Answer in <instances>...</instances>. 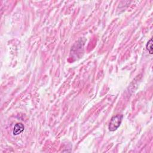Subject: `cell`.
Masks as SVG:
<instances>
[{"label":"cell","mask_w":153,"mask_h":153,"mask_svg":"<svg viewBox=\"0 0 153 153\" xmlns=\"http://www.w3.org/2000/svg\"><path fill=\"white\" fill-rule=\"evenodd\" d=\"M123 118V115H120V114L113 116L111 118L108 126L109 130L110 132L116 131L120 126L122 122Z\"/></svg>","instance_id":"cell-1"},{"label":"cell","mask_w":153,"mask_h":153,"mask_svg":"<svg viewBox=\"0 0 153 153\" xmlns=\"http://www.w3.org/2000/svg\"><path fill=\"white\" fill-rule=\"evenodd\" d=\"M24 129H25V126L22 123H17L16 125H15L14 127V129L13 130V134L14 135H18L21 133H22L24 131Z\"/></svg>","instance_id":"cell-2"},{"label":"cell","mask_w":153,"mask_h":153,"mask_svg":"<svg viewBox=\"0 0 153 153\" xmlns=\"http://www.w3.org/2000/svg\"><path fill=\"white\" fill-rule=\"evenodd\" d=\"M146 49L148 51V52L150 55L152 54V38H151V39L146 43Z\"/></svg>","instance_id":"cell-3"}]
</instances>
